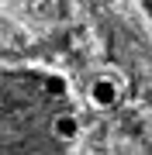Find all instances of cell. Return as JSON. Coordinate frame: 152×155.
<instances>
[{
  "label": "cell",
  "instance_id": "cell-2",
  "mask_svg": "<svg viewBox=\"0 0 152 155\" xmlns=\"http://www.w3.org/2000/svg\"><path fill=\"white\" fill-rule=\"evenodd\" d=\"M56 0H0V52H31L52 38Z\"/></svg>",
  "mask_w": 152,
  "mask_h": 155
},
{
  "label": "cell",
  "instance_id": "cell-1",
  "mask_svg": "<svg viewBox=\"0 0 152 155\" xmlns=\"http://www.w3.org/2000/svg\"><path fill=\"white\" fill-rule=\"evenodd\" d=\"M79 134L69 83L52 72L0 76V155H49Z\"/></svg>",
  "mask_w": 152,
  "mask_h": 155
},
{
  "label": "cell",
  "instance_id": "cell-3",
  "mask_svg": "<svg viewBox=\"0 0 152 155\" xmlns=\"http://www.w3.org/2000/svg\"><path fill=\"white\" fill-rule=\"evenodd\" d=\"M93 104H100V107L114 104V86H111V83H97V86H93Z\"/></svg>",
  "mask_w": 152,
  "mask_h": 155
}]
</instances>
